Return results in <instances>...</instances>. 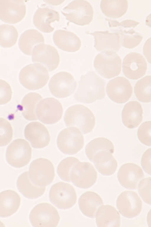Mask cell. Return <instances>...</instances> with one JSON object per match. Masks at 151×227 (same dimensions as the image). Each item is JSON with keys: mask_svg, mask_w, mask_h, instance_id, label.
I'll return each instance as SVG.
<instances>
[{"mask_svg": "<svg viewBox=\"0 0 151 227\" xmlns=\"http://www.w3.org/2000/svg\"><path fill=\"white\" fill-rule=\"evenodd\" d=\"M78 82V88L74 95L76 101L88 104L105 97V81L93 71L81 75Z\"/></svg>", "mask_w": 151, "mask_h": 227, "instance_id": "6da1fadb", "label": "cell"}, {"mask_svg": "<svg viewBox=\"0 0 151 227\" xmlns=\"http://www.w3.org/2000/svg\"><path fill=\"white\" fill-rule=\"evenodd\" d=\"M42 99L40 94L35 92L29 93L23 97L20 109L22 115L26 120L30 121L38 119L36 113V108Z\"/></svg>", "mask_w": 151, "mask_h": 227, "instance_id": "1f68e13d", "label": "cell"}, {"mask_svg": "<svg viewBox=\"0 0 151 227\" xmlns=\"http://www.w3.org/2000/svg\"><path fill=\"white\" fill-rule=\"evenodd\" d=\"M102 150H106L113 154L114 147L111 142L104 137L95 138L89 142L86 146L85 151L86 155L92 162L94 155L97 152Z\"/></svg>", "mask_w": 151, "mask_h": 227, "instance_id": "836d02e7", "label": "cell"}, {"mask_svg": "<svg viewBox=\"0 0 151 227\" xmlns=\"http://www.w3.org/2000/svg\"><path fill=\"white\" fill-rule=\"evenodd\" d=\"M53 40L58 48L67 52H76L81 46V40L77 35L71 32L62 30L55 31Z\"/></svg>", "mask_w": 151, "mask_h": 227, "instance_id": "603a6c76", "label": "cell"}, {"mask_svg": "<svg viewBox=\"0 0 151 227\" xmlns=\"http://www.w3.org/2000/svg\"><path fill=\"white\" fill-rule=\"evenodd\" d=\"M150 38L146 41L144 46L143 53L146 57L147 58L148 62H150Z\"/></svg>", "mask_w": 151, "mask_h": 227, "instance_id": "7bdbcfd3", "label": "cell"}, {"mask_svg": "<svg viewBox=\"0 0 151 227\" xmlns=\"http://www.w3.org/2000/svg\"><path fill=\"white\" fill-rule=\"evenodd\" d=\"M5 226L4 224L0 221V227H4Z\"/></svg>", "mask_w": 151, "mask_h": 227, "instance_id": "ee69618b", "label": "cell"}, {"mask_svg": "<svg viewBox=\"0 0 151 227\" xmlns=\"http://www.w3.org/2000/svg\"><path fill=\"white\" fill-rule=\"evenodd\" d=\"M59 20L58 12L47 7H38L33 18L35 27L41 31L47 33L52 32L54 29L51 26V23Z\"/></svg>", "mask_w": 151, "mask_h": 227, "instance_id": "44dd1931", "label": "cell"}, {"mask_svg": "<svg viewBox=\"0 0 151 227\" xmlns=\"http://www.w3.org/2000/svg\"><path fill=\"white\" fill-rule=\"evenodd\" d=\"M97 210L96 221L98 227L120 226V215L114 207L109 205H104Z\"/></svg>", "mask_w": 151, "mask_h": 227, "instance_id": "f1b7e54d", "label": "cell"}, {"mask_svg": "<svg viewBox=\"0 0 151 227\" xmlns=\"http://www.w3.org/2000/svg\"><path fill=\"white\" fill-rule=\"evenodd\" d=\"M49 196L50 202L61 209L71 207L76 204L77 198L73 186L63 182L53 185L50 189Z\"/></svg>", "mask_w": 151, "mask_h": 227, "instance_id": "52a82bcc", "label": "cell"}, {"mask_svg": "<svg viewBox=\"0 0 151 227\" xmlns=\"http://www.w3.org/2000/svg\"><path fill=\"white\" fill-rule=\"evenodd\" d=\"M118 180L124 187L129 189H136L139 181L144 177L143 172L138 165L128 163L122 165L117 174Z\"/></svg>", "mask_w": 151, "mask_h": 227, "instance_id": "d6986e66", "label": "cell"}, {"mask_svg": "<svg viewBox=\"0 0 151 227\" xmlns=\"http://www.w3.org/2000/svg\"><path fill=\"white\" fill-rule=\"evenodd\" d=\"M121 63V59L115 52L106 50L96 56L93 65L99 74L103 77L109 79L119 74Z\"/></svg>", "mask_w": 151, "mask_h": 227, "instance_id": "277c9868", "label": "cell"}, {"mask_svg": "<svg viewBox=\"0 0 151 227\" xmlns=\"http://www.w3.org/2000/svg\"><path fill=\"white\" fill-rule=\"evenodd\" d=\"M19 77L21 85L26 88L32 90L43 87L49 78L47 69L38 63L30 64L23 67L20 71Z\"/></svg>", "mask_w": 151, "mask_h": 227, "instance_id": "3957f363", "label": "cell"}, {"mask_svg": "<svg viewBox=\"0 0 151 227\" xmlns=\"http://www.w3.org/2000/svg\"><path fill=\"white\" fill-rule=\"evenodd\" d=\"M17 189L25 197L29 199H35L42 195L45 192V187H40L34 184L31 180L29 172L21 174L17 181Z\"/></svg>", "mask_w": 151, "mask_h": 227, "instance_id": "4316f807", "label": "cell"}, {"mask_svg": "<svg viewBox=\"0 0 151 227\" xmlns=\"http://www.w3.org/2000/svg\"><path fill=\"white\" fill-rule=\"evenodd\" d=\"M147 64L144 57L140 53L131 52L123 59L122 72L127 78L137 80L145 74Z\"/></svg>", "mask_w": 151, "mask_h": 227, "instance_id": "ac0fdd59", "label": "cell"}, {"mask_svg": "<svg viewBox=\"0 0 151 227\" xmlns=\"http://www.w3.org/2000/svg\"><path fill=\"white\" fill-rule=\"evenodd\" d=\"M87 33L94 37V47L98 51L111 50L116 52L121 48L120 36L117 32L111 33L106 30Z\"/></svg>", "mask_w": 151, "mask_h": 227, "instance_id": "7402d4cb", "label": "cell"}, {"mask_svg": "<svg viewBox=\"0 0 151 227\" xmlns=\"http://www.w3.org/2000/svg\"><path fill=\"white\" fill-rule=\"evenodd\" d=\"M128 1L123 0H102L100 4L101 10L106 17L117 18L123 15L127 12Z\"/></svg>", "mask_w": 151, "mask_h": 227, "instance_id": "4dcf8cb0", "label": "cell"}, {"mask_svg": "<svg viewBox=\"0 0 151 227\" xmlns=\"http://www.w3.org/2000/svg\"><path fill=\"white\" fill-rule=\"evenodd\" d=\"M57 143L58 149L62 153L73 155L83 148L84 140L80 130L73 127L65 129L60 132L58 136Z\"/></svg>", "mask_w": 151, "mask_h": 227, "instance_id": "9c48e42d", "label": "cell"}, {"mask_svg": "<svg viewBox=\"0 0 151 227\" xmlns=\"http://www.w3.org/2000/svg\"><path fill=\"white\" fill-rule=\"evenodd\" d=\"M97 173L92 165L88 162L79 161L73 167L70 173L71 181L76 186L86 189L96 181Z\"/></svg>", "mask_w": 151, "mask_h": 227, "instance_id": "7c38bea8", "label": "cell"}, {"mask_svg": "<svg viewBox=\"0 0 151 227\" xmlns=\"http://www.w3.org/2000/svg\"><path fill=\"white\" fill-rule=\"evenodd\" d=\"M66 19L76 25H89L92 20L93 10L91 4L83 0H73L61 11Z\"/></svg>", "mask_w": 151, "mask_h": 227, "instance_id": "5b68a950", "label": "cell"}, {"mask_svg": "<svg viewBox=\"0 0 151 227\" xmlns=\"http://www.w3.org/2000/svg\"><path fill=\"white\" fill-rule=\"evenodd\" d=\"M21 199L15 191L6 190L0 193V217L6 218L17 211L20 204Z\"/></svg>", "mask_w": 151, "mask_h": 227, "instance_id": "484cf974", "label": "cell"}, {"mask_svg": "<svg viewBox=\"0 0 151 227\" xmlns=\"http://www.w3.org/2000/svg\"><path fill=\"white\" fill-rule=\"evenodd\" d=\"M103 204L100 196L92 191H87L83 194L78 201L79 208L82 213L91 218H95L96 211Z\"/></svg>", "mask_w": 151, "mask_h": 227, "instance_id": "d4e9b609", "label": "cell"}, {"mask_svg": "<svg viewBox=\"0 0 151 227\" xmlns=\"http://www.w3.org/2000/svg\"><path fill=\"white\" fill-rule=\"evenodd\" d=\"M112 154L109 151L102 150L94 156L92 162L98 172L103 175H111L117 169V162Z\"/></svg>", "mask_w": 151, "mask_h": 227, "instance_id": "83f0119b", "label": "cell"}, {"mask_svg": "<svg viewBox=\"0 0 151 227\" xmlns=\"http://www.w3.org/2000/svg\"><path fill=\"white\" fill-rule=\"evenodd\" d=\"M13 130L10 124L3 118H0V147H4L11 141Z\"/></svg>", "mask_w": 151, "mask_h": 227, "instance_id": "74e56055", "label": "cell"}, {"mask_svg": "<svg viewBox=\"0 0 151 227\" xmlns=\"http://www.w3.org/2000/svg\"><path fill=\"white\" fill-rule=\"evenodd\" d=\"M151 148L148 149L143 154L141 160V166L148 174L151 175Z\"/></svg>", "mask_w": 151, "mask_h": 227, "instance_id": "b9f144b4", "label": "cell"}, {"mask_svg": "<svg viewBox=\"0 0 151 227\" xmlns=\"http://www.w3.org/2000/svg\"><path fill=\"white\" fill-rule=\"evenodd\" d=\"M77 83L70 73L61 72L54 75L50 79L48 86L51 93L59 98L68 97L75 91Z\"/></svg>", "mask_w": 151, "mask_h": 227, "instance_id": "8fae6325", "label": "cell"}, {"mask_svg": "<svg viewBox=\"0 0 151 227\" xmlns=\"http://www.w3.org/2000/svg\"><path fill=\"white\" fill-rule=\"evenodd\" d=\"M31 153L32 149L28 142L23 139H17L7 147L6 160L12 166L21 168L29 162Z\"/></svg>", "mask_w": 151, "mask_h": 227, "instance_id": "ba28073f", "label": "cell"}, {"mask_svg": "<svg viewBox=\"0 0 151 227\" xmlns=\"http://www.w3.org/2000/svg\"><path fill=\"white\" fill-rule=\"evenodd\" d=\"M138 191L143 201L151 205V177L145 178L140 182Z\"/></svg>", "mask_w": 151, "mask_h": 227, "instance_id": "ab89813d", "label": "cell"}, {"mask_svg": "<svg viewBox=\"0 0 151 227\" xmlns=\"http://www.w3.org/2000/svg\"><path fill=\"white\" fill-rule=\"evenodd\" d=\"M64 120L67 127H74L84 134L91 132L95 124V119L92 111L82 105L72 106L66 111Z\"/></svg>", "mask_w": 151, "mask_h": 227, "instance_id": "7a4b0ae2", "label": "cell"}, {"mask_svg": "<svg viewBox=\"0 0 151 227\" xmlns=\"http://www.w3.org/2000/svg\"><path fill=\"white\" fill-rule=\"evenodd\" d=\"M32 55L33 62L43 65L50 72L55 69L60 63L57 50L50 45L42 43L37 46L33 49Z\"/></svg>", "mask_w": 151, "mask_h": 227, "instance_id": "2e32d148", "label": "cell"}, {"mask_svg": "<svg viewBox=\"0 0 151 227\" xmlns=\"http://www.w3.org/2000/svg\"><path fill=\"white\" fill-rule=\"evenodd\" d=\"M151 76H146L138 80L134 88V94L139 101L151 102Z\"/></svg>", "mask_w": 151, "mask_h": 227, "instance_id": "e575fe53", "label": "cell"}, {"mask_svg": "<svg viewBox=\"0 0 151 227\" xmlns=\"http://www.w3.org/2000/svg\"><path fill=\"white\" fill-rule=\"evenodd\" d=\"M116 206L124 217L132 218L138 216L142 207V202L135 192L125 191L121 193L116 201Z\"/></svg>", "mask_w": 151, "mask_h": 227, "instance_id": "5bb4252c", "label": "cell"}, {"mask_svg": "<svg viewBox=\"0 0 151 227\" xmlns=\"http://www.w3.org/2000/svg\"><path fill=\"white\" fill-rule=\"evenodd\" d=\"M12 93L10 85L4 80L0 79V105L9 102L11 99Z\"/></svg>", "mask_w": 151, "mask_h": 227, "instance_id": "60d3db41", "label": "cell"}, {"mask_svg": "<svg viewBox=\"0 0 151 227\" xmlns=\"http://www.w3.org/2000/svg\"><path fill=\"white\" fill-rule=\"evenodd\" d=\"M25 138L33 148H43L47 145L50 137L45 126L38 122H32L27 124L24 130Z\"/></svg>", "mask_w": 151, "mask_h": 227, "instance_id": "ffe728a7", "label": "cell"}, {"mask_svg": "<svg viewBox=\"0 0 151 227\" xmlns=\"http://www.w3.org/2000/svg\"><path fill=\"white\" fill-rule=\"evenodd\" d=\"M18 36V32L13 25L3 24L0 25V46L9 48L16 43Z\"/></svg>", "mask_w": 151, "mask_h": 227, "instance_id": "d590c367", "label": "cell"}, {"mask_svg": "<svg viewBox=\"0 0 151 227\" xmlns=\"http://www.w3.org/2000/svg\"><path fill=\"white\" fill-rule=\"evenodd\" d=\"M114 22L116 24L114 20ZM119 26H115L113 27H118V29L114 31L119 33L120 36V44L122 46L131 49L136 47L140 43L143 37L133 29L134 28L129 27L127 30Z\"/></svg>", "mask_w": 151, "mask_h": 227, "instance_id": "d6a6232c", "label": "cell"}, {"mask_svg": "<svg viewBox=\"0 0 151 227\" xmlns=\"http://www.w3.org/2000/svg\"><path fill=\"white\" fill-rule=\"evenodd\" d=\"M29 173L31 181L40 187H45L50 184L55 176L52 163L49 160L42 158L36 159L31 163Z\"/></svg>", "mask_w": 151, "mask_h": 227, "instance_id": "30bf717a", "label": "cell"}, {"mask_svg": "<svg viewBox=\"0 0 151 227\" xmlns=\"http://www.w3.org/2000/svg\"><path fill=\"white\" fill-rule=\"evenodd\" d=\"M63 112L61 104L53 98H47L41 100L36 110L37 119L45 124H53L58 122L61 119Z\"/></svg>", "mask_w": 151, "mask_h": 227, "instance_id": "4fadbf2b", "label": "cell"}, {"mask_svg": "<svg viewBox=\"0 0 151 227\" xmlns=\"http://www.w3.org/2000/svg\"><path fill=\"white\" fill-rule=\"evenodd\" d=\"M143 111L141 104L135 101H129L124 106L122 112V119L127 128L137 127L142 120Z\"/></svg>", "mask_w": 151, "mask_h": 227, "instance_id": "cb8c5ba5", "label": "cell"}, {"mask_svg": "<svg viewBox=\"0 0 151 227\" xmlns=\"http://www.w3.org/2000/svg\"><path fill=\"white\" fill-rule=\"evenodd\" d=\"M151 121L143 122L138 128L137 136L139 141L143 144L151 146Z\"/></svg>", "mask_w": 151, "mask_h": 227, "instance_id": "f35d334b", "label": "cell"}, {"mask_svg": "<svg viewBox=\"0 0 151 227\" xmlns=\"http://www.w3.org/2000/svg\"><path fill=\"white\" fill-rule=\"evenodd\" d=\"M26 11L23 0H0V20L4 22L17 23L24 17Z\"/></svg>", "mask_w": 151, "mask_h": 227, "instance_id": "e0dca14e", "label": "cell"}, {"mask_svg": "<svg viewBox=\"0 0 151 227\" xmlns=\"http://www.w3.org/2000/svg\"><path fill=\"white\" fill-rule=\"evenodd\" d=\"M30 222L33 227L57 226L60 219L58 212L49 203H42L36 205L29 215Z\"/></svg>", "mask_w": 151, "mask_h": 227, "instance_id": "8992f818", "label": "cell"}, {"mask_svg": "<svg viewBox=\"0 0 151 227\" xmlns=\"http://www.w3.org/2000/svg\"><path fill=\"white\" fill-rule=\"evenodd\" d=\"M44 42V37L41 33L36 29H31L25 31L21 35L18 46L23 53L30 56L36 46Z\"/></svg>", "mask_w": 151, "mask_h": 227, "instance_id": "f546056e", "label": "cell"}, {"mask_svg": "<svg viewBox=\"0 0 151 227\" xmlns=\"http://www.w3.org/2000/svg\"><path fill=\"white\" fill-rule=\"evenodd\" d=\"M79 161L78 159L74 157H68L63 159L58 165L57 170L60 178L64 181L71 182L70 173L72 169Z\"/></svg>", "mask_w": 151, "mask_h": 227, "instance_id": "8d00e7d4", "label": "cell"}, {"mask_svg": "<svg viewBox=\"0 0 151 227\" xmlns=\"http://www.w3.org/2000/svg\"><path fill=\"white\" fill-rule=\"evenodd\" d=\"M106 93L113 101L123 103L127 101L132 93V87L129 81L123 77L110 80L106 86Z\"/></svg>", "mask_w": 151, "mask_h": 227, "instance_id": "9a60e30c", "label": "cell"}]
</instances>
